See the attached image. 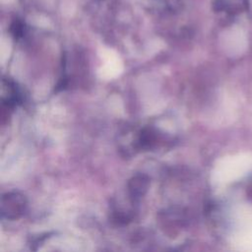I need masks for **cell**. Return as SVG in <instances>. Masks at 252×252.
I'll return each mask as SVG.
<instances>
[{
    "instance_id": "6da1fadb",
    "label": "cell",
    "mask_w": 252,
    "mask_h": 252,
    "mask_svg": "<svg viewBox=\"0 0 252 252\" xmlns=\"http://www.w3.org/2000/svg\"><path fill=\"white\" fill-rule=\"evenodd\" d=\"M28 201L25 195L20 192H7L1 197V217L7 220H17L27 210Z\"/></svg>"
},
{
    "instance_id": "7a4b0ae2",
    "label": "cell",
    "mask_w": 252,
    "mask_h": 252,
    "mask_svg": "<svg viewBox=\"0 0 252 252\" xmlns=\"http://www.w3.org/2000/svg\"><path fill=\"white\" fill-rule=\"evenodd\" d=\"M1 85V101L3 106L13 108L23 102V92L15 81L10 78H3Z\"/></svg>"
},
{
    "instance_id": "3957f363",
    "label": "cell",
    "mask_w": 252,
    "mask_h": 252,
    "mask_svg": "<svg viewBox=\"0 0 252 252\" xmlns=\"http://www.w3.org/2000/svg\"><path fill=\"white\" fill-rule=\"evenodd\" d=\"M149 186V179L146 175L134 176L128 184V192L132 202L138 201L142 196L145 195Z\"/></svg>"
}]
</instances>
